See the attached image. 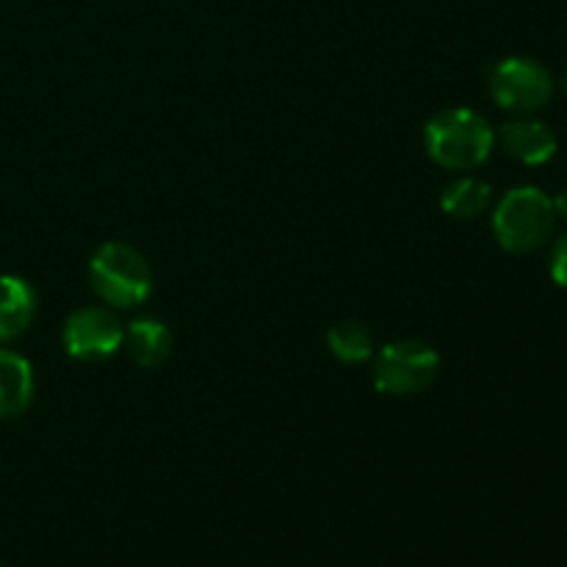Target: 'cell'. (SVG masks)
I'll list each match as a JSON object with an SVG mask.
<instances>
[{
	"label": "cell",
	"instance_id": "cell-1",
	"mask_svg": "<svg viewBox=\"0 0 567 567\" xmlns=\"http://www.w3.org/2000/svg\"><path fill=\"white\" fill-rule=\"evenodd\" d=\"M496 144L491 122L471 109H446L424 127V147L437 166L471 172L485 164Z\"/></svg>",
	"mask_w": 567,
	"mask_h": 567
},
{
	"label": "cell",
	"instance_id": "cell-2",
	"mask_svg": "<svg viewBox=\"0 0 567 567\" xmlns=\"http://www.w3.org/2000/svg\"><path fill=\"white\" fill-rule=\"evenodd\" d=\"M557 225L554 199L535 186H518L498 199L493 210V233L507 252L526 255L540 249Z\"/></svg>",
	"mask_w": 567,
	"mask_h": 567
},
{
	"label": "cell",
	"instance_id": "cell-3",
	"mask_svg": "<svg viewBox=\"0 0 567 567\" xmlns=\"http://www.w3.org/2000/svg\"><path fill=\"white\" fill-rule=\"evenodd\" d=\"M89 282L103 305L127 310L142 305L153 291V269L136 247L109 241L89 260Z\"/></svg>",
	"mask_w": 567,
	"mask_h": 567
},
{
	"label": "cell",
	"instance_id": "cell-4",
	"mask_svg": "<svg viewBox=\"0 0 567 567\" xmlns=\"http://www.w3.org/2000/svg\"><path fill=\"white\" fill-rule=\"evenodd\" d=\"M437 369L441 358L430 343L404 338L380 349L374 360V385L388 396H415L435 382Z\"/></svg>",
	"mask_w": 567,
	"mask_h": 567
},
{
	"label": "cell",
	"instance_id": "cell-5",
	"mask_svg": "<svg viewBox=\"0 0 567 567\" xmlns=\"http://www.w3.org/2000/svg\"><path fill=\"white\" fill-rule=\"evenodd\" d=\"M487 89H491V97L496 100L498 109L529 116L548 105L554 94V78L540 61L513 55V59H504L493 66Z\"/></svg>",
	"mask_w": 567,
	"mask_h": 567
},
{
	"label": "cell",
	"instance_id": "cell-6",
	"mask_svg": "<svg viewBox=\"0 0 567 567\" xmlns=\"http://www.w3.org/2000/svg\"><path fill=\"white\" fill-rule=\"evenodd\" d=\"M61 341L70 358L81 363H97V360L111 358L125 343V327L116 319L114 310L86 305L70 313L61 330Z\"/></svg>",
	"mask_w": 567,
	"mask_h": 567
},
{
	"label": "cell",
	"instance_id": "cell-7",
	"mask_svg": "<svg viewBox=\"0 0 567 567\" xmlns=\"http://www.w3.org/2000/svg\"><path fill=\"white\" fill-rule=\"evenodd\" d=\"M498 138H502L509 158L526 166H543L557 155V136H554L551 127L546 122L529 120V116L504 122Z\"/></svg>",
	"mask_w": 567,
	"mask_h": 567
},
{
	"label": "cell",
	"instance_id": "cell-8",
	"mask_svg": "<svg viewBox=\"0 0 567 567\" xmlns=\"http://www.w3.org/2000/svg\"><path fill=\"white\" fill-rule=\"evenodd\" d=\"M37 316V293L17 275L0 277V343L20 338Z\"/></svg>",
	"mask_w": 567,
	"mask_h": 567
},
{
	"label": "cell",
	"instance_id": "cell-9",
	"mask_svg": "<svg viewBox=\"0 0 567 567\" xmlns=\"http://www.w3.org/2000/svg\"><path fill=\"white\" fill-rule=\"evenodd\" d=\"M33 402V369L22 354L0 347V419H20Z\"/></svg>",
	"mask_w": 567,
	"mask_h": 567
},
{
	"label": "cell",
	"instance_id": "cell-10",
	"mask_svg": "<svg viewBox=\"0 0 567 567\" xmlns=\"http://www.w3.org/2000/svg\"><path fill=\"white\" fill-rule=\"evenodd\" d=\"M125 347L127 354L142 369H153V365H161L169 358L172 347H175V338H172V330L164 321L153 319V316H144V319H136L127 324Z\"/></svg>",
	"mask_w": 567,
	"mask_h": 567
},
{
	"label": "cell",
	"instance_id": "cell-11",
	"mask_svg": "<svg viewBox=\"0 0 567 567\" xmlns=\"http://www.w3.org/2000/svg\"><path fill=\"white\" fill-rule=\"evenodd\" d=\"M493 203V188L476 177H460L443 188L441 208L454 219H476Z\"/></svg>",
	"mask_w": 567,
	"mask_h": 567
},
{
	"label": "cell",
	"instance_id": "cell-12",
	"mask_svg": "<svg viewBox=\"0 0 567 567\" xmlns=\"http://www.w3.org/2000/svg\"><path fill=\"white\" fill-rule=\"evenodd\" d=\"M327 347L341 363H365L374 354V336L360 321H338L327 332Z\"/></svg>",
	"mask_w": 567,
	"mask_h": 567
},
{
	"label": "cell",
	"instance_id": "cell-13",
	"mask_svg": "<svg viewBox=\"0 0 567 567\" xmlns=\"http://www.w3.org/2000/svg\"><path fill=\"white\" fill-rule=\"evenodd\" d=\"M548 269H551V280L557 282L559 288H567V233L559 238L557 244H554L551 264H548Z\"/></svg>",
	"mask_w": 567,
	"mask_h": 567
},
{
	"label": "cell",
	"instance_id": "cell-14",
	"mask_svg": "<svg viewBox=\"0 0 567 567\" xmlns=\"http://www.w3.org/2000/svg\"><path fill=\"white\" fill-rule=\"evenodd\" d=\"M554 210H557L559 219L567 221V188H563V192H559V197L554 199Z\"/></svg>",
	"mask_w": 567,
	"mask_h": 567
},
{
	"label": "cell",
	"instance_id": "cell-15",
	"mask_svg": "<svg viewBox=\"0 0 567 567\" xmlns=\"http://www.w3.org/2000/svg\"><path fill=\"white\" fill-rule=\"evenodd\" d=\"M563 92L567 94V72H565V75H563Z\"/></svg>",
	"mask_w": 567,
	"mask_h": 567
},
{
	"label": "cell",
	"instance_id": "cell-16",
	"mask_svg": "<svg viewBox=\"0 0 567 567\" xmlns=\"http://www.w3.org/2000/svg\"><path fill=\"white\" fill-rule=\"evenodd\" d=\"M0 567H3V565H0Z\"/></svg>",
	"mask_w": 567,
	"mask_h": 567
}]
</instances>
